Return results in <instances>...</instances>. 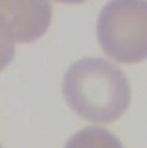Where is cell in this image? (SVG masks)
I'll return each instance as SVG.
<instances>
[{
    "label": "cell",
    "mask_w": 147,
    "mask_h": 148,
    "mask_svg": "<svg viewBox=\"0 0 147 148\" xmlns=\"http://www.w3.org/2000/svg\"><path fill=\"white\" fill-rule=\"evenodd\" d=\"M0 148H1V146H0Z\"/></svg>",
    "instance_id": "52a82bcc"
},
{
    "label": "cell",
    "mask_w": 147,
    "mask_h": 148,
    "mask_svg": "<svg viewBox=\"0 0 147 148\" xmlns=\"http://www.w3.org/2000/svg\"><path fill=\"white\" fill-rule=\"evenodd\" d=\"M14 56L15 40L6 22L0 16V71L13 61Z\"/></svg>",
    "instance_id": "5b68a950"
},
{
    "label": "cell",
    "mask_w": 147,
    "mask_h": 148,
    "mask_svg": "<svg viewBox=\"0 0 147 148\" xmlns=\"http://www.w3.org/2000/svg\"><path fill=\"white\" fill-rule=\"evenodd\" d=\"M65 148H123V146L108 130L87 126L71 137Z\"/></svg>",
    "instance_id": "277c9868"
},
{
    "label": "cell",
    "mask_w": 147,
    "mask_h": 148,
    "mask_svg": "<svg viewBox=\"0 0 147 148\" xmlns=\"http://www.w3.org/2000/svg\"><path fill=\"white\" fill-rule=\"evenodd\" d=\"M104 52L120 63L147 59V0H110L98 18Z\"/></svg>",
    "instance_id": "7a4b0ae2"
},
{
    "label": "cell",
    "mask_w": 147,
    "mask_h": 148,
    "mask_svg": "<svg viewBox=\"0 0 147 148\" xmlns=\"http://www.w3.org/2000/svg\"><path fill=\"white\" fill-rule=\"evenodd\" d=\"M0 16L15 41L30 42L49 27L52 6L48 0H0Z\"/></svg>",
    "instance_id": "3957f363"
},
{
    "label": "cell",
    "mask_w": 147,
    "mask_h": 148,
    "mask_svg": "<svg viewBox=\"0 0 147 148\" xmlns=\"http://www.w3.org/2000/svg\"><path fill=\"white\" fill-rule=\"evenodd\" d=\"M58 1L67 2V3H77V2H83V1H86V0H58Z\"/></svg>",
    "instance_id": "8992f818"
},
{
    "label": "cell",
    "mask_w": 147,
    "mask_h": 148,
    "mask_svg": "<svg viewBox=\"0 0 147 148\" xmlns=\"http://www.w3.org/2000/svg\"><path fill=\"white\" fill-rule=\"evenodd\" d=\"M62 91L77 115L95 123L118 119L131 101L128 77L104 59L89 58L74 63L65 75Z\"/></svg>",
    "instance_id": "6da1fadb"
}]
</instances>
